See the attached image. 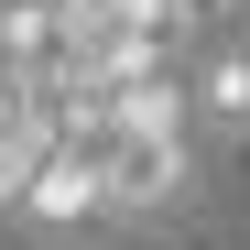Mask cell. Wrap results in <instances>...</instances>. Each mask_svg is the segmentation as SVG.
Here are the masks:
<instances>
[{
  "instance_id": "1",
  "label": "cell",
  "mask_w": 250,
  "mask_h": 250,
  "mask_svg": "<svg viewBox=\"0 0 250 250\" xmlns=\"http://www.w3.org/2000/svg\"><path fill=\"white\" fill-rule=\"evenodd\" d=\"M196 98H207V120H218V131H250V55L229 44L218 65H207V87H196Z\"/></svg>"
}]
</instances>
